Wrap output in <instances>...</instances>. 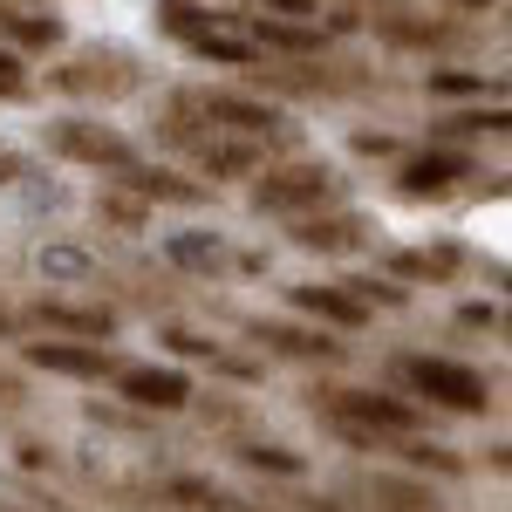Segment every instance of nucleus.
I'll return each mask as SVG.
<instances>
[{
	"label": "nucleus",
	"instance_id": "f257e3e1",
	"mask_svg": "<svg viewBox=\"0 0 512 512\" xmlns=\"http://www.w3.org/2000/svg\"><path fill=\"white\" fill-rule=\"evenodd\" d=\"M315 410H328V424L362 451H390V437L417 431V410L403 396H376V390H315Z\"/></svg>",
	"mask_w": 512,
	"mask_h": 512
},
{
	"label": "nucleus",
	"instance_id": "f03ea898",
	"mask_svg": "<svg viewBox=\"0 0 512 512\" xmlns=\"http://www.w3.org/2000/svg\"><path fill=\"white\" fill-rule=\"evenodd\" d=\"M403 383L417 396H431V403H444V410H465V417H478L492 403V383L472 362H451V355H403Z\"/></svg>",
	"mask_w": 512,
	"mask_h": 512
},
{
	"label": "nucleus",
	"instance_id": "7ed1b4c3",
	"mask_svg": "<svg viewBox=\"0 0 512 512\" xmlns=\"http://www.w3.org/2000/svg\"><path fill=\"white\" fill-rule=\"evenodd\" d=\"M328 198H335V171H328V164H280V171H260V178H253V205H260V212L301 219V212H315Z\"/></svg>",
	"mask_w": 512,
	"mask_h": 512
},
{
	"label": "nucleus",
	"instance_id": "20e7f679",
	"mask_svg": "<svg viewBox=\"0 0 512 512\" xmlns=\"http://www.w3.org/2000/svg\"><path fill=\"white\" fill-rule=\"evenodd\" d=\"M55 89H69V96H130L137 69H130L123 48H82L69 69H55Z\"/></svg>",
	"mask_w": 512,
	"mask_h": 512
},
{
	"label": "nucleus",
	"instance_id": "39448f33",
	"mask_svg": "<svg viewBox=\"0 0 512 512\" xmlns=\"http://www.w3.org/2000/svg\"><path fill=\"white\" fill-rule=\"evenodd\" d=\"M48 151H55V158H76V164H96V171H103V164H110V171L130 164V144H123L110 123H89V117L55 123V130H48Z\"/></svg>",
	"mask_w": 512,
	"mask_h": 512
},
{
	"label": "nucleus",
	"instance_id": "423d86ee",
	"mask_svg": "<svg viewBox=\"0 0 512 512\" xmlns=\"http://www.w3.org/2000/svg\"><path fill=\"white\" fill-rule=\"evenodd\" d=\"M465 178H478V164L465 158V151H424V158H403L396 192L403 198H451Z\"/></svg>",
	"mask_w": 512,
	"mask_h": 512
},
{
	"label": "nucleus",
	"instance_id": "0eeeda50",
	"mask_svg": "<svg viewBox=\"0 0 512 512\" xmlns=\"http://www.w3.org/2000/svg\"><path fill=\"white\" fill-rule=\"evenodd\" d=\"M117 390L130 396L137 410H185V403H192L185 369H151V362H123V369H117Z\"/></svg>",
	"mask_w": 512,
	"mask_h": 512
},
{
	"label": "nucleus",
	"instance_id": "6e6552de",
	"mask_svg": "<svg viewBox=\"0 0 512 512\" xmlns=\"http://www.w3.org/2000/svg\"><path fill=\"white\" fill-rule=\"evenodd\" d=\"M28 362L35 369H55V376H82V383H103V376L123 369L103 342H28Z\"/></svg>",
	"mask_w": 512,
	"mask_h": 512
},
{
	"label": "nucleus",
	"instance_id": "1a4fd4ad",
	"mask_svg": "<svg viewBox=\"0 0 512 512\" xmlns=\"http://www.w3.org/2000/svg\"><path fill=\"white\" fill-rule=\"evenodd\" d=\"M369 239V219H355V212H301L294 219V246H308V253H355Z\"/></svg>",
	"mask_w": 512,
	"mask_h": 512
},
{
	"label": "nucleus",
	"instance_id": "9d476101",
	"mask_svg": "<svg viewBox=\"0 0 512 512\" xmlns=\"http://www.w3.org/2000/svg\"><path fill=\"white\" fill-rule=\"evenodd\" d=\"M28 321L55 328V335H82V342H110V335H117V315H110V308H62V301H35Z\"/></svg>",
	"mask_w": 512,
	"mask_h": 512
},
{
	"label": "nucleus",
	"instance_id": "9b49d317",
	"mask_svg": "<svg viewBox=\"0 0 512 512\" xmlns=\"http://www.w3.org/2000/svg\"><path fill=\"white\" fill-rule=\"evenodd\" d=\"M198 110L212 123H226V130H239V137H267L274 130V110L267 103H253V96H233V89H212V96H198Z\"/></svg>",
	"mask_w": 512,
	"mask_h": 512
},
{
	"label": "nucleus",
	"instance_id": "f8f14e48",
	"mask_svg": "<svg viewBox=\"0 0 512 512\" xmlns=\"http://www.w3.org/2000/svg\"><path fill=\"white\" fill-rule=\"evenodd\" d=\"M294 308L301 315H315V321H335V328H362L369 321V301L362 294H349V287H294Z\"/></svg>",
	"mask_w": 512,
	"mask_h": 512
},
{
	"label": "nucleus",
	"instance_id": "ddd939ff",
	"mask_svg": "<svg viewBox=\"0 0 512 512\" xmlns=\"http://www.w3.org/2000/svg\"><path fill=\"white\" fill-rule=\"evenodd\" d=\"M458 267H465L458 246H403V253H390L396 280H431V287H444V280H458Z\"/></svg>",
	"mask_w": 512,
	"mask_h": 512
},
{
	"label": "nucleus",
	"instance_id": "4468645a",
	"mask_svg": "<svg viewBox=\"0 0 512 512\" xmlns=\"http://www.w3.org/2000/svg\"><path fill=\"white\" fill-rule=\"evenodd\" d=\"M253 335L280 355H301V362H335L342 342H328V335H308V328H287V321H253Z\"/></svg>",
	"mask_w": 512,
	"mask_h": 512
},
{
	"label": "nucleus",
	"instance_id": "2eb2a0df",
	"mask_svg": "<svg viewBox=\"0 0 512 512\" xmlns=\"http://www.w3.org/2000/svg\"><path fill=\"white\" fill-rule=\"evenodd\" d=\"M0 28L14 48H62V21L55 14H0Z\"/></svg>",
	"mask_w": 512,
	"mask_h": 512
},
{
	"label": "nucleus",
	"instance_id": "dca6fc26",
	"mask_svg": "<svg viewBox=\"0 0 512 512\" xmlns=\"http://www.w3.org/2000/svg\"><path fill=\"white\" fill-rule=\"evenodd\" d=\"M123 185H137L144 198H178V205H192V198H198V185L171 178V171H137V158L123 164Z\"/></svg>",
	"mask_w": 512,
	"mask_h": 512
},
{
	"label": "nucleus",
	"instance_id": "f3484780",
	"mask_svg": "<svg viewBox=\"0 0 512 512\" xmlns=\"http://www.w3.org/2000/svg\"><path fill=\"white\" fill-rule=\"evenodd\" d=\"M164 499H178V506H198V512H226L233 499L219 492V485H205V478H171L164 485Z\"/></svg>",
	"mask_w": 512,
	"mask_h": 512
},
{
	"label": "nucleus",
	"instance_id": "a211bd4d",
	"mask_svg": "<svg viewBox=\"0 0 512 512\" xmlns=\"http://www.w3.org/2000/svg\"><path fill=\"white\" fill-rule=\"evenodd\" d=\"M253 144H205V171H219V178H246L253 171Z\"/></svg>",
	"mask_w": 512,
	"mask_h": 512
},
{
	"label": "nucleus",
	"instance_id": "6ab92c4d",
	"mask_svg": "<svg viewBox=\"0 0 512 512\" xmlns=\"http://www.w3.org/2000/svg\"><path fill=\"white\" fill-rule=\"evenodd\" d=\"M376 499H390V512H437L431 492H424V485H403V478H383Z\"/></svg>",
	"mask_w": 512,
	"mask_h": 512
},
{
	"label": "nucleus",
	"instance_id": "aec40b11",
	"mask_svg": "<svg viewBox=\"0 0 512 512\" xmlns=\"http://www.w3.org/2000/svg\"><path fill=\"white\" fill-rule=\"evenodd\" d=\"M403 458H410L417 472H444V478H458V472H465V458H451L444 444H403Z\"/></svg>",
	"mask_w": 512,
	"mask_h": 512
},
{
	"label": "nucleus",
	"instance_id": "412c9836",
	"mask_svg": "<svg viewBox=\"0 0 512 512\" xmlns=\"http://www.w3.org/2000/svg\"><path fill=\"white\" fill-rule=\"evenodd\" d=\"M472 130H506V110H465V117L437 123V137H472Z\"/></svg>",
	"mask_w": 512,
	"mask_h": 512
},
{
	"label": "nucleus",
	"instance_id": "4be33fe9",
	"mask_svg": "<svg viewBox=\"0 0 512 512\" xmlns=\"http://www.w3.org/2000/svg\"><path fill=\"white\" fill-rule=\"evenodd\" d=\"M239 458H246L253 472H301V458H294V451H280V444H246Z\"/></svg>",
	"mask_w": 512,
	"mask_h": 512
},
{
	"label": "nucleus",
	"instance_id": "5701e85b",
	"mask_svg": "<svg viewBox=\"0 0 512 512\" xmlns=\"http://www.w3.org/2000/svg\"><path fill=\"white\" fill-rule=\"evenodd\" d=\"M253 35L267 41V48H287V55H308V48H321V35H308V28H267V21H260Z\"/></svg>",
	"mask_w": 512,
	"mask_h": 512
},
{
	"label": "nucleus",
	"instance_id": "b1692460",
	"mask_svg": "<svg viewBox=\"0 0 512 512\" xmlns=\"http://www.w3.org/2000/svg\"><path fill=\"white\" fill-rule=\"evenodd\" d=\"M431 96H485V76H465V69H437Z\"/></svg>",
	"mask_w": 512,
	"mask_h": 512
},
{
	"label": "nucleus",
	"instance_id": "393cba45",
	"mask_svg": "<svg viewBox=\"0 0 512 512\" xmlns=\"http://www.w3.org/2000/svg\"><path fill=\"white\" fill-rule=\"evenodd\" d=\"M0 96H7V103H21V96H28V69H21V55H14V48H0Z\"/></svg>",
	"mask_w": 512,
	"mask_h": 512
},
{
	"label": "nucleus",
	"instance_id": "a878e982",
	"mask_svg": "<svg viewBox=\"0 0 512 512\" xmlns=\"http://www.w3.org/2000/svg\"><path fill=\"white\" fill-rule=\"evenodd\" d=\"M260 7H280V14H321L315 0H260Z\"/></svg>",
	"mask_w": 512,
	"mask_h": 512
},
{
	"label": "nucleus",
	"instance_id": "bb28decb",
	"mask_svg": "<svg viewBox=\"0 0 512 512\" xmlns=\"http://www.w3.org/2000/svg\"><path fill=\"white\" fill-rule=\"evenodd\" d=\"M14 396H21V383H14V376H0V403H14Z\"/></svg>",
	"mask_w": 512,
	"mask_h": 512
},
{
	"label": "nucleus",
	"instance_id": "cd10ccee",
	"mask_svg": "<svg viewBox=\"0 0 512 512\" xmlns=\"http://www.w3.org/2000/svg\"><path fill=\"white\" fill-rule=\"evenodd\" d=\"M14 328H21V321L7 315V308H0V342H7V335H14Z\"/></svg>",
	"mask_w": 512,
	"mask_h": 512
},
{
	"label": "nucleus",
	"instance_id": "c85d7f7f",
	"mask_svg": "<svg viewBox=\"0 0 512 512\" xmlns=\"http://www.w3.org/2000/svg\"><path fill=\"white\" fill-rule=\"evenodd\" d=\"M7 178H14V158H0V185H7Z\"/></svg>",
	"mask_w": 512,
	"mask_h": 512
},
{
	"label": "nucleus",
	"instance_id": "c756f323",
	"mask_svg": "<svg viewBox=\"0 0 512 512\" xmlns=\"http://www.w3.org/2000/svg\"><path fill=\"white\" fill-rule=\"evenodd\" d=\"M226 512H246V506H239V499H233V506H226Z\"/></svg>",
	"mask_w": 512,
	"mask_h": 512
},
{
	"label": "nucleus",
	"instance_id": "7c9ffc66",
	"mask_svg": "<svg viewBox=\"0 0 512 512\" xmlns=\"http://www.w3.org/2000/svg\"><path fill=\"white\" fill-rule=\"evenodd\" d=\"M0 512H21V506H0Z\"/></svg>",
	"mask_w": 512,
	"mask_h": 512
}]
</instances>
